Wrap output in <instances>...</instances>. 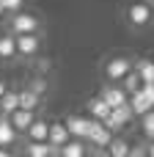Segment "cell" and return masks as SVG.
Here are the masks:
<instances>
[{
    "label": "cell",
    "mask_w": 154,
    "mask_h": 157,
    "mask_svg": "<svg viewBox=\"0 0 154 157\" xmlns=\"http://www.w3.org/2000/svg\"><path fill=\"white\" fill-rule=\"evenodd\" d=\"M94 121H96V119H85V116H69L63 124H66V130H69V135H72V138H80V141H85V138H88V132H91V127H94Z\"/></svg>",
    "instance_id": "1"
},
{
    "label": "cell",
    "mask_w": 154,
    "mask_h": 157,
    "mask_svg": "<svg viewBox=\"0 0 154 157\" xmlns=\"http://www.w3.org/2000/svg\"><path fill=\"white\" fill-rule=\"evenodd\" d=\"M36 30H39V19L33 14L14 11V17H11V33H36Z\"/></svg>",
    "instance_id": "2"
},
{
    "label": "cell",
    "mask_w": 154,
    "mask_h": 157,
    "mask_svg": "<svg viewBox=\"0 0 154 157\" xmlns=\"http://www.w3.org/2000/svg\"><path fill=\"white\" fill-rule=\"evenodd\" d=\"M14 47H17L19 55L30 58V55L39 52V36L36 33H14Z\"/></svg>",
    "instance_id": "3"
},
{
    "label": "cell",
    "mask_w": 154,
    "mask_h": 157,
    "mask_svg": "<svg viewBox=\"0 0 154 157\" xmlns=\"http://www.w3.org/2000/svg\"><path fill=\"white\" fill-rule=\"evenodd\" d=\"M152 6H146V3H132L130 6V11H127V19H130V25H135V28H146L149 22H152Z\"/></svg>",
    "instance_id": "4"
},
{
    "label": "cell",
    "mask_w": 154,
    "mask_h": 157,
    "mask_svg": "<svg viewBox=\"0 0 154 157\" xmlns=\"http://www.w3.org/2000/svg\"><path fill=\"white\" fill-rule=\"evenodd\" d=\"M85 141L94 144V146H107V144L113 141V130H107L102 121H94V127H91V132H88Z\"/></svg>",
    "instance_id": "5"
},
{
    "label": "cell",
    "mask_w": 154,
    "mask_h": 157,
    "mask_svg": "<svg viewBox=\"0 0 154 157\" xmlns=\"http://www.w3.org/2000/svg\"><path fill=\"white\" fill-rule=\"evenodd\" d=\"M33 113H36V110H25V108H17V110H11V113H8V121H11V127H14L17 132H25V130H28V124L36 119Z\"/></svg>",
    "instance_id": "6"
},
{
    "label": "cell",
    "mask_w": 154,
    "mask_h": 157,
    "mask_svg": "<svg viewBox=\"0 0 154 157\" xmlns=\"http://www.w3.org/2000/svg\"><path fill=\"white\" fill-rule=\"evenodd\" d=\"M130 69H132V61H130V58H113V61L105 66V75H107L110 80H121Z\"/></svg>",
    "instance_id": "7"
},
{
    "label": "cell",
    "mask_w": 154,
    "mask_h": 157,
    "mask_svg": "<svg viewBox=\"0 0 154 157\" xmlns=\"http://www.w3.org/2000/svg\"><path fill=\"white\" fill-rule=\"evenodd\" d=\"M127 102H130V108H132V113L135 116H143L149 108H154L152 102H149V97L138 88V91H132V94H127Z\"/></svg>",
    "instance_id": "8"
},
{
    "label": "cell",
    "mask_w": 154,
    "mask_h": 157,
    "mask_svg": "<svg viewBox=\"0 0 154 157\" xmlns=\"http://www.w3.org/2000/svg\"><path fill=\"white\" fill-rule=\"evenodd\" d=\"M72 135H69V130H66V124H50V130H47V144L50 146H63L66 141H69Z\"/></svg>",
    "instance_id": "9"
},
{
    "label": "cell",
    "mask_w": 154,
    "mask_h": 157,
    "mask_svg": "<svg viewBox=\"0 0 154 157\" xmlns=\"http://www.w3.org/2000/svg\"><path fill=\"white\" fill-rule=\"evenodd\" d=\"M99 97H102V99H105L110 108H116V105L127 102V91H124V88H118V86H105Z\"/></svg>",
    "instance_id": "10"
},
{
    "label": "cell",
    "mask_w": 154,
    "mask_h": 157,
    "mask_svg": "<svg viewBox=\"0 0 154 157\" xmlns=\"http://www.w3.org/2000/svg\"><path fill=\"white\" fill-rule=\"evenodd\" d=\"M47 130H50V124H47V121L33 119V121L28 124L25 135H28V141H47Z\"/></svg>",
    "instance_id": "11"
},
{
    "label": "cell",
    "mask_w": 154,
    "mask_h": 157,
    "mask_svg": "<svg viewBox=\"0 0 154 157\" xmlns=\"http://www.w3.org/2000/svg\"><path fill=\"white\" fill-rule=\"evenodd\" d=\"M58 149H61L63 157H83L85 155V141H80V138L72 141V138H69V141H66L63 146H58Z\"/></svg>",
    "instance_id": "12"
},
{
    "label": "cell",
    "mask_w": 154,
    "mask_h": 157,
    "mask_svg": "<svg viewBox=\"0 0 154 157\" xmlns=\"http://www.w3.org/2000/svg\"><path fill=\"white\" fill-rule=\"evenodd\" d=\"M25 152L30 157H50V155H55V146H50L47 141H30Z\"/></svg>",
    "instance_id": "13"
},
{
    "label": "cell",
    "mask_w": 154,
    "mask_h": 157,
    "mask_svg": "<svg viewBox=\"0 0 154 157\" xmlns=\"http://www.w3.org/2000/svg\"><path fill=\"white\" fill-rule=\"evenodd\" d=\"M88 110H91V119H96V121H102L107 113H110V105L102 99V97H96V99H91L88 102Z\"/></svg>",
    "instance_id": "14"
},
{
    "label": "cell",
    "mask_w": 154,
    "mask_h": 157,
    "mask_svg": "<svg viewBox=\"0 0 154 157\" xmlns=\"http://www.w3.org/2000/svg\"><path fill=\"white\" fill-rule=\"evenodd\" d=\"M19 108V97H17V91H3V97H0V113H11V110H17Z\"/></svg>",
    "instance_id": "15"
},
{
    "label": "cell",
    "mask_w": 154,
    "mask_h": 157,
    "mask_svg": "<svg viewBox=\"0 0 154 157\" xmlns=\"http://www.w3.org/2000/svg\"><path fill=\"white\" fill-rule=\"evenodd\" d=\"M14 138H17V130L11 127L8 116H3V119H0V146H8V144H14Z\"/></svg>",
    "instance_id": "16"
},
{
    "label": "cell",
    "mask_w": 154,
    "mask_h": 157,
    "mask_svg": "<svg viewBox=\"0 0 154 157\" xmlns=\"http://www.w3.org/2000/svg\"><path fill=\"white\" fill-rule=\"evenodd\" d=\"M135 72L141 75V80L143 83H154V61H138V66H135Z\"/></svg>",
    "instance_id": "17"
},
{
    "label": "cell",
    "mask_w": 154,
    "mask_h": 157,
    "mask_svg": "<svg viewBox=\"0 0 154 157\" xmlns=\"http://www.w3.org/2000/svg\"><path fill=\"white\" fill-rule=\"evenodd\" d=\"M121 80H124V91H127V94H132V91H138V88L143 86V80H141V75H138L135 69H130Z\"/></svg>",
    "instance_id": "18"
},
{
    "label": "cell",
    "mask_w": 154,
    "mask_h": 157,
    "mask_svg": "<svg viewBox=\"0 0 154 157\" xmlns=\"http://www.w3.org/2000/svg\"><path fill=\"white\" fill-rule=\"evenodd\" d=\"M19 97V108H25V110H36L39 108V94L36 91H22V94H17Z\"/></svg>",
    "instance_id": "19"
},
{
    "label": "cell",
    "mask_w": 154,
    "mask_h": 157,
    "mask_svg": "<svg viewBox=\"0 0 154 157\" xmlns=\"http://www.w3.org/2000/svg\"><path fill=\"white\" fill-rule=\"evenodd\" d=\"M143 121H141V127H143V135L149 138V141H154V108H149L143 116H141Z\"/></svg>",
    "instance_id": "20"
},
{
    "label": "cell",
    "mask_w": 154,
    "mask_h": 157,
    "mask_svg": "<svg viewBox=\"0 0 154 157\" xmlns=\"http://www.w3.org/2000/svg\"><path fill=\"white\" fill-rule=\"evenodd\" d=\"M17 47H14V36H0V58H14Z\"/></svg>",
    "instance_id": "21"
},
{
    "label": "cell",
    "mask_w": 154,
    "mask_h": 157,
    "mask_svg": "<svg viewBox=\"0 0 154 157\" xmlns=\"http://www.w3.org/2000/svg\"><path fill=\"white\" fill-rule=\"evenodd\" d=\"M107 152H110L113 157H127V155H130V144H124V141H116V138H113V141L107 144Z\"/></svg>",
    "instance_id": "22"
},
{
    "label": "cell",
    "mask_w": 154,
    "mask_h": 157,
    "mask_svg": "<svg viewBox=\"0 0 154 157\" xmlns=\"http://www.w3.org/2000/svg\"><path fill=\"white\" fill-rule=\"evenodd\" d=\"M30 91H36V94H39V97H41V94H44V91H47V83H44V80H41V77H36V80H33V83H30Z\"/></svg>",
    "instance_id": "23"
},
{
    "label": "cell",
    "mask_w": 154,
    "mask_h": 157,
    "mask_svg": "<svg viewBox=\"0 0 154 157\" xmlns=\"http://www.w3.org/2000/svg\"><path fill=\"white\" fill-rule=\"evenodd\" d=\"M22 3H25V0H3L6 11H11V14H14V11H22Z\"/></svg>",
    "instance_id": "24"
},
{
    "label": "cell",
    "mask_w": 154,
    "mask_h": 157,
    "mask_svg": "<svg viewBox=\"0 0 154 157\" xmlns=\"http://www.w3.org/2000/svg\"><path fill=\"white\" fill-rule=\"evenodd\" d=\"M141 91H143V94L149 97V102L154 105V83H143V86H141Z\"/></svg>",
    "instance_id": "25"
},
{
    "label": "cell",
    "mask_w": 154,
    "mask_h": 157,
    "mask_svg": "<svg viewBox=\"0 0 154 157\" xmlns=\"http://www.w3.org/2000/svg\"><path fill=\"white\" fill-rule=\"evenodd\" d=\"M146 155H152V157H154V141L149 144V146H146Z\"/></svg>",
    "instance_id": "26"
},
{
    "label": "cell",
    "mask_w": 154,
    "mask_h": 157,
    "mask_svg": "<svg viewBox=\"0 0 154 157\" xmlns=\"http://www.w3.org/2000/svg\"><path fill=\"white\" fill-rule=\"evenodd\" d=\"M3 91H6V83H3V80H0V97H3Z\"/></svg>",
    "instance_id": "27"
},
{
    "label": "cell",
    "mask_w": 154,
    "mask_h": 157,
    "mask_svg": "<svg viewBox=\"0 0 154 157\" xmlns=\"http://www.w3.org/2000/svg\"><path fill=\"white\" fill-rule=\"evenodd\" d=\"M0 14H6V6H3V0H0Z\"/></svg>",
    "instance_id": "28"
},
{
    "label": "cell",
    "mask_w": 154,
    "mask_h": 157,
    "mask_svg": "<svg viewBox=\"0 0 154 157\" xmlns=\"http://www.w3.org/2000/svg\"><path fill=\"white\" fill-rule=\"evenodd\" d=\"M6 155H8V152H6V149H0V157H6Z\"/></svg>",
    "instance_id": "29"
}]
</instances>
